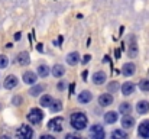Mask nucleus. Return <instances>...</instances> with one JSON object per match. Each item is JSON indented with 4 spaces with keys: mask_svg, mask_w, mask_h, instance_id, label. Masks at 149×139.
I'll list each match as a JSON object with an SVG mask.
<instances>
[{
    "mask_svg": "<svg viewBox=\"0 0 149 139\" xmlns=\"http://www.w3.org/2000/svg\"><path fill=\"white\" fill-rule=\"evenodd\" d=\"M70 123H71V126H72L75 131H83V129L87 128L88 120H87V116H86L83 112H75V113L71 115Z\"/></svg>",
    "mask_w": 149,
    "mask_h": 139,
    "instance_id": "f257e3e1",
    "label": "nucleus"
},
{
    "mask_svg": "<svg viewBox=\"0 0 149 139\" xmlns=\"http://www.w3.org/2000/svg\"><path fill=\"white\" fill-rule=\"evenodd\" d=\"M33 136V129L28 125H22L16 131V139H32Z\"/></svg>",
    "mask_w": 149,
    "mask_h": 139,
    "instance_id": "f03ea898",
    "label": "nucleus"
},
{
    "mask_svg": "<svg viewBox=\"0 0 149 139\" xmlns=\"http://www.w3.org/2000/svg\"><path fill=\"white\" fill-rule=\"evenodd\" d=\"M42 119H44V113H42L41 109H32V110H29V113H28V120H29L32 125L41 123Z\"/></svg>",
    "mask_w": 149,
    "mask_h": 139,
    "instance_id": "7ed1b4c3",
    "label": "nucleus"
},
{
    "mask_svg": "<svg viewBox=\"0 0 149 139\" xmlns=\"http://www.w3.org/2000/svg\"><path fill=\"white\" fill-rule=\"evenodd\" d=\"M64 119L62 117H59V116H55L54 119H51L49 122H48V129L51 131H55V132H62V129H64Z\"/></svg>",
    "mask_w": 149,
    "mask_h": 139,
    "instance_id": "20e7f679",
    "label": "nucleus"
},
{
    "mask_svg": "<svg viewBox=\"0 0 149 139\" xmlns=\"http://www.w3.org/2000/svg\"><path fill=\"white\" fill-rule=\"evenodd\" d=\"M104 136H106V132L100 125H93L90 128V138L91 139H104Z\"/></svg>",
    "mask_w": 149,
    "mask_h": 139,
    "instance_id": "39448f33",
    "label": "nucleus"
},
{
    "mask_svg": "<svg viewBox=\"0 0 149 139\" xmlns=\"http://www.w3.org/2000/svg\"><path fill=\"white\" fill-rule=\"evenodd\" d=\"M17 83H19L17 77H16V75H13V74H10V75H7V77L4 78V83H3V86H4V89H7V90H12V89H15V87L17 86Z\"/></svg>",
    "mask_w": 149,
    "mask_h": 139,
    "instance_id": "423d86ee",
    "label": "nucleus"
},
{
    "mask_svg": "<svg viewBox=\"0 0 149 139\" xmlns=\"http://www.w3.org/2000/svg\"><path fill=\"white\" fill-rule=\"evenodd\" d=\"M99 104L103 106V107H107L110 104H113V96L110 93H104L99 97Z\"/></svg>",
    "mask_w": 149,
    "mask_h": 139,
    "instance_id": "0eeeda50",
    "label": "nucleus"
},
{
    "mask_svg": "<svg viewBox=\"0 0 149 139\" xmlns=\"http://www.w3.org/2000/svg\"><path fill=\"white\" fill-rule=\"evenodd\" d=\"M138 132H139V135H141L142 138L149 139V120H143V122L139 125Z\"/></svg>",
    "mask_w": 149,
    "mask_h": 139,
    "instance_id": "6e6552de",
    "label": "nucleus"
},
{
    "mask_svg": "<svg viewBox=\"0 0 149 139\" xmlns=\"http://www.w3.org/2000/svg\"><path fill=\"white\" fill-rule=\"evenodd\" d=\"M135 70H136L135 64H133V62H127V64H125V65L122 67V74H123L125 77H130V75L135 74Z\"/></svg>",
    "mask_w": 149,
    "mask_h": 139,
    "instance_id": "1a4fd4ad",
    "label": "nucleus"
},
{
    "mask_svg": "<svg viewBox=\"0 0 149 139\" xmlns=\"http://www.w3.org/2000/svg\"><path fill=\"white\" fill-rule=\"evenodd\" d=\"M106 80H107V75H106V73H103V71H97V73H94V75H93V83H94L96 86L104 84Z\"/></svg>",
    "mask_w": 149,
    "mask_h": 139,
    "instance_id": "9d476101",
    "label": "nucleus"
},
{
    "mask_svg": "<svg viewBox=\"0 0 149 139\" xmlns=\"http://www.w3.org/2000/svg\"><path fill=\"white\" fill-rule=\"evenodd\" d=\"M29 62H31V58H29V54H28L26 51H22V52L17 54V64H19V65L25 67V65H28Z\"/></svg>",
    "mask_w": 149,
    "mask_h": 139,
    "instance_id": "9b49d317",
    "label": "nucleus"
},
{
    "mask_svg": "<svg viewBox=\"0 0 149 139\" xmlns=\"http://www.w3.org/2000/svg\"><path fill=\"white\" fill-rule=\"evenodd\" d=\"M136 110H138V113H141V115H146L149 112V101L148 100H141V101H138V103H136Z\"/></svg>",
    "mask_w": 149,
    "mask_h": 139,
    "instance_id": "f8f14e48",
    "label": "nucleus"
},
{
    "mask_svg": "<svg viewBox=\"0 0 149 139\" xmlns=\"http://www.w3.org/2000/svg\"><path fill=\"white\" fill-rule=\"evenodd\" d=\"M36 80H38V75L32 71H26L23 74V83H26V84H35Z\"/></svg>",
    "mask_w": 149,
    "mask_h": 139,
    "instance_id": "ddd939ff",
    "label": "nucleus"
},
{
    "mask_svg": "<svg viewBox=\"0 0 149 139\" xmlns=\"http://www.w3.org/2000/svg\"><path fill=\"white\" fill-rule=\"evenodd\" d=\"M91 98H93V94H91V92H88V90H84V92H81L78 94V101L83 103V104L90 103Z\"/></svg>",
    "mask_w": 149,
    "mask_h": 139,
    "instance_id": "4468645a",
    "label": "nucleus"
},
{
    "mask_svg": "<svg viewBox=\"0 0 149 139\" xmlns=\"http://www.w3.org/2000/svg\"><path fill=\"white\" fill-rule=\"evenodd\" d=\"M135 93V84L130 83V81H126L123 86H122V94L123 96H130Z\"/></svg>",
    "mask_w": 149,
    "mask_h": 139,
    "instance_id": "2eb2a0df",
    "label": "nucleus"
},
{
    "mask_svg": "<svg viewBox=\"0 0 149 139\" xmlns=\"http://www.w3.org/2000/svg\"><path fill=\"white\" fill-rule=\"evenodd\" d=\"M65 59H67V62L70 64V65H77L78 64V61H80V54L78 52H70L67 57H65Z\"/></svg>",
    "mask_w": 149,
    "mask_h": 139,
    "instance_id": "dca6fc26",
    "label": "nucleus"
},
{
    "mask_svg": "<svg viewBox=\"0 0 149 139\" xmlns=\"http://www.w3.org/2000/svg\"><path fill=\"white\" fill-rule=\"evenodd\" d=\"M133 125H135V119L132 116H129V115H123V117H122V126L125 129H130V128H133Z\"/></svg>",
    "mask_w": 149,
    "mask_h": 139,
    "instance_id": "f3484780",
    "label": "nucleus"
},
{
    "mask_svg": "<svg viewBox=\"0 0 149 139\" xmlns=\"http://www.w3.org/2000/svg\"><path fill=\"white\" fill-rule=\"evenodd\" d=\"M127 54L129 57H135L138 54V48H136V42H135V38L130 35L129 36V46H127Z\"/></svg>",
    "mask_w": 149,
    "mask_h": 139,
    "instance_id": "a211bd4d",
    "label": "nucleus"
},
{
    "mask_svg": "<svg viewBox=\"0 0 149 139\" xmlns=\"http://www.w3.org/2000/svg\"><path fill=\"white\" fill-rule=\"evenodd\" d=\"M65 74V68H64V65H61V64H55L54 67H52V75L54 77H62Z\"/></svg>",
    "mask_w": 149,
    "mask_h": 139,
    "instance_id": "6ab92c4d",
    "label": "nucleus"
},
{
    "mask_svg": "<svg viewBox=\"0 0 149 139\" xmlns=\"http://www.w3.org/2000/svg\"><path fill=\"white\" fill-rule=\"evenodd\" d=\"M116 120H117V113H116V112H107V113L104 115V122H106V123L113 125Z\"/></svg>",
    "mask_w": 149,
    "mask_h": 139,
    "instance_id": "aec40b11",
    "label": "nucleus"
},
{
    "mask_svg": "<svg viewBox=\"0 0 149 139\" xmlns=\"http://www.w3.org/2000/svg\"><path fill=\"white\" fill-rule=\"evenodd\" d=\"M111 139H127V133L122 129H116L111 132Z\"/></svg>",
    "mask_w": 149,
    "mask_h": 139,
    "instance_id": "412c9836",
    "label": "nucleus"
},
{
    "mask_svg": "<svg viewBox=\"0 0 149 139\" xmlns=\"http://www.w3.org/2000/svg\"><path fill=\"white\" fill-rule=\"evenodd\" d=\"M52 101H54V98L51 97L49 94H45V96L41 97V106L42 107H49L51 104H52Z\"/></svg>",
    "mask_w": 149,
    "mask_h": 139,
    "instance_id": "4be33fe9",
    "label": "nucleus"
},
{
    "mask_svg": "<svg viewBox=\"0 0 149 139\" xmlns=\"http://www.w3.org/2000/svg\"><path fill=\"white\" fill-rule=\"evenodd\" d=\"M49 107H51V112H52V113H58V112H61V110H62V104H61V101H59V100L52 101V104H51Z\"/></svg>",
    "mask_w": 149,
    "mask_h": 139,
    "instance_id": "5701e85b",
    "label": "nucleus"
},
{
    "mask_svg": "<svg viewBox=\"0 0 149 139\" xmlns=\"http://www.w3.org/2000/svg\"><path fill=\"white\" fill-rule=\"evenodd\" d=\"M38 74H39L41 77H47V75L49 74V67L45 65V64L39 65V67H38Z\"/></svg>",
    "mask_w": 149,
    "mask_h": 139,
    "instance_id": "b1692460",
    "label": "nucleus"
},
{
    "mask_svg": "<svg viewBox=\"0 0 149 139\" xmlns=\"http://www.w3.org/2000/svg\"><path fill=\"white\" fill-rule=\"evenodd\" d=\"M130 110H132V106H130L129 103H122V104L119 106V112L123 113V115H129Z\"/></svg>",
    "mask_w": 149,
    "mask_h": 139,
    "instance_id": "393cba45",
    "label": "nucleus"
},
{
    "mask_svg": "<svg viewBox=\"0 0 149 139\" xmlns=\"http://www.w3.org/2000/svg\"><path fill=\"white\" fill-rule=\"evenodd\" d=\"M42 92H44V86H33V87L29 90V94L33 96V97H36V96H39Z\"/></svg>",
    "mask_w": 149,
    "mask_h": 139,
    "instance_id": "a878e982",
    "label": "nucleus"
},
{
    "mask_svg": "<svg viewBox=\"0 0 149 139\" xmlns=\"http://www.w3.org/2000/svg\"><path fill=\"white\" fill-rule=\"evenodd\" d=\"M139 89H141L142 92L148 93L149 92V80H141V81H139Z\"/></svg>",
    "mask_w": 149,
    "mask_h": 139,
    "instance_id": "bb28decb",
    "label": "nucleus"
},
{
    "mask_svg": "<svg viewBox=\"0 0 149 139\" xmlns=\"http://www.w3.org/2000/svg\"><path fill=\"white\" fill-rule=\"evenodd\" d=\"M9 64V58L6 55H0V68H6Z\"/></svg>",
    "mask_w": 149,
    "mask_h": 139,
    "instance_id": "cd10ccee",
    "label": "nucleus"
},
{
    "mask_svg": "<svg viewBox=\"0 0 149 139\" xmlns=\"http://www.w3.org/2000/svg\"><path fill=\"white\" fill-rule=\"evenodd\" d=\"M117 90H119V83L117 81H113V83L109 84V92L110 93H116Z\"/></svg>",
    "mask_w": 149,
    "mask_h": 139,
    "instance_id": "c85d7f7f",
    "label": "nucleus"
},
{
    "mask_svg": "<svg viewBox=\"0 0 149 139\" xmlns=\"http://www.w3.org/2000/svg\"><path fill=\"white\" fill-rule=\"evenodd\" d=\"M20 103H22V97H19V96H16V97L13 98V104H15V106H19Z\"/></svg>",
    "mask_w": 149,
    "mask_h": 139,
    "instance_id": "c756f323",
    "label": "nucleus"
},
{
    "mask_svg": "<svg viewBox=\"0 0 149 139\" xmlns=\"http://www.w3.org/2000/svg\"><path fill=\"white\" fill-rule=\"evenodd\" d=\"M58 89H59V90H64V89H65V83H64V81H59V84H58Z\"/></svg>",
    "mask_w": 149,
    "mask_h": 139,
    "instance_id": "7c9ffc66",
    "label": "nucleus"
},
{
    "mask_svg": "<svg viewBox=\"0 0 149 139\" xmlns=\"http://www.w3.org/2000/svg\"><path fill=\"white\" fill-rule=\"evenodd\" d=\"M65 139H81V138L77 136V135H67V138Z\"/></svg>",
    "mask_w": 149,
    "mask_h": 139,
    "instance_id": "2f4dec72",
    "label": "nucleus"
},
{
    "mask_svg": "<svg viewBox=\"0 0 149 139\" xmlns=\"http://www.w3.org/2000/svg\"><path fill=\"white\" fill-rule=\"evenodd\" d=\"M39 139H55V138H54L52 135H42Z\"/></svg>",
    "mask_w": 149,
    "mask_h": 139,
    "instance_id": "473e14b6",
    "label": "nucleus"
},
{
    "mask_svg": "<svg viewBox=\"0 0 149 139\" xmlns=\"http://www.w3.org/2000/svg\"><path fill=\"white\" fill-rule=\"evenodd\" d=\"M90 59H91V57H90V55H86V57H84V59H83V62H84V64H87Z\"/></svg>",
    "mask_w": 149,
    "mask_h": 139,
    "instance_id": "72a5a7b5",
    "label": "nucleus"
},
{
    "mask_svg": "<svg viewBox=\"0 0 149 139\" xmlns=\"http://www.w3.org/2000/svg\"><path fill=\"white\" fill-rule=\"evenodd\" d=\"M20 36H22V35H20L19 32H17V34L15 35V39H16V41H19V39H20Z\"/></svg>",
    "mask_w": 149,
    "mask_h": 139,
    "instance_id": "f704fd0d",
    "label": "nucleus"
},
{
    "mask_svg": "<svg viewBox=\"0 0 149 139\" xmlns=\"http://www.w3.org/2000/svg\"><path fill=\"white\" fill-rule=\"evenodd\" d=\"M70 92H71V94L74 93V84H71V86H70Z\"/></svg>",
    "mask_w": 149,
    "mask_h": 139,
    "instance_id": "c9c22d12",
    "label": "nucleus"
},
{
    "mask_svg": "<svg viewBox=\"0 0 149 139\" xmlns=\"http://www.w3.org/2000/svg\"><path fill=\"white\" fill-rule=\"evenodd\" d=\"M0 139H10V136H7V135H1Z\"/></svg>",
    "mask_w": 149,
    "mask_h": 139,
    "instance_id": "e433bc0d",
    "label": "nucleus"
},
{
    "mask_svg": "<svg viewBox=\"0 0 149 139\" xmlns=\"http://www.w3.org/2000/svg\"><path fill=\"white\" fill-rule=\"evenodd\" d=\"M83 78H84V80L87 78V71H84V73H83Z\"/></svg>",
    "mask_w": 149,
    "mask_h": 139,
    "instance_id": "4c0bfd02",
    "label": "nucleus"
}]
</instances>
